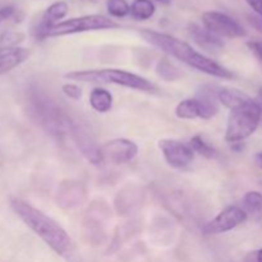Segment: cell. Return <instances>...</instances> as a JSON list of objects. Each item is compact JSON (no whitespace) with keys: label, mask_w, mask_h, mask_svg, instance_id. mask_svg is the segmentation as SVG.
Returning <instances> with one entry per match:
<instances>
[{"label":"cell","mask_w":262,"mask_h":262,"mask_svg":"<svg viewBox=\"0 0 262 262\" xmlns=\"http://www.w3.org/2000/svg\"><path fill=\"white\" fill-rule=\"evenodd\" d=\"M204 27L217 37L223 38H241L245 37L247 33L239 22L225 13L210 10L202 14Z\"/></svg>","instance_id":"52a82bcc"},{"label":"cell","mask_w":262,"mask_h":262,"mask_svg":"<svg viewBox=\"0 0 262 262\" xmlns=\"http://www.w3.org/2000/svg\"><path fill=\"white\" fill-rule=\"evenodd\" d=\"M87 200V192L83 184L77 181H67L60 184L56 193L58 205L63 209H76L84 204Z\"/></svg>","instance_id":"7c38bea8"},{"label":"cell","mask_w":262,"mask_h":262,"mask_svg":"<svg viewBox=\"0 0 262 262\" xmlns=\"http://www.w3.org/2000/svg\"><path fill=\"white\" fill-rule=\"evenodd\" d=\"M102 160L114 165L129 163L137 156L138 146L127 138H114L100 146Z\"/></svg>","instance_id":"9c48e42d"},{"label":"cell","mask_w":262,"mask_h":262,"mask_svg":"<svg viewBox=\"0 0 262 262\" xmlns=\"http://www.w3.org/2000/svg\"><path fill=\"white\" fill-rule=\"evenodd\" d=\"M113 95L106 89L101 87H95L90 94V105L95 112L100 114L110 112L113 107Z\"/></svg>","instance_id":"d6986e66"},{"label":"cell","mask_w":262,"mask_h":262,"mask_svg":"<svg viewBox=\"0 0 262 262\" xmlns=\"http://www.w3.org/2000/svg\"><path fill=\"white\" fill-rule=\"evenodd\" d=\"M176 115L179 119L192 120L200 118V106L196 99L182 100L176 107Z\"/></svg>","instance_id":"44dd1931"},{"label":"cell","mask_w":262,"mask_h":262,"mask_svg":"<svg viewBox=\"0 0 262 262\" xmlns=\"http://www.w3.org/2000/svg\"><path fill=\"white\" fill-rule=\"evenodd\" d=\"M69 133H71L78 150L81 151L82 155L90 163L94 164V165H99L104 161L102 160L100 145L96 142L92 133L84 125L78 124V123H72L71 128H69Z\"/></svg>","instance_id":"8fae6325"},{"label":"cell","mask_w":262,"mask_h":262,"mask_svg":"<svg viewBox=\"0 0 262 262\" xmlns=\"http://www.w3.org/2000/svg\"><path fill=\"white\" fill-rule=\"evenodd\" d=\"M18 15V9L13 5H7V7L0 8V20L15 19Z\"/></svg>","instance_id":"4316f807"},{"label":"cell","mask_w":262,"mask_h":262,"mask_svg":"<svg viewBox=\"0 0 262 262\" xmlns=\"http://www.w3.org/2000/svg\"><path fill=\"white\" fill-rule=\"evenodd\" d=\"M193 152L200 154L201 156L206 159H215L217 156V151L214 146L210 145L209 142L205 141V138L201 135H196L191 138L188 143Z\"/></svg>","instance_id":"7402d4cb"},{"label":"cell","mask_w":262,"mask_h":262,"mask_svg":"<svg viewBox=\"0 0 262 262\" xmlns=\"http://www.w3.org/2000/svg\"><path fill=\"white\" fill-rule=\"evenodd\" d=\"M256 262H262V248L256 253Z\"/></svg>","instance_id":"1f68e13d"},{"label":"cell","mask_w":262,"mask_h":262,"mask_svg":"<svg viewBox=\"0 0 262 262\" xmlns=\"http://www.w3.org/2000/svg\"><path fill=\"white\" fill-rule=\"evenodd\" d=\"M156 2L160 3V4H163V5H170L171 0H156Z\"/></svg>","instance_id":"d6a6232c"},{"label":"cell","mask_w":262,"mask_h":262,"mask_svg":"<svg viewBox=\"0 0 262 262\" xmlns=\"http://www.w3.org/2000/svg\"><path fill=\"white\" fill-rule=\"evenodd\" d=\"M242 210L246 212L247 217L255 222L262 220V193L257 191H250L243 196Z\"/></svg>","instance_id":"ac0fdd59"},{"label":"cell","mask_w":262,"mask_h":262,"mask_svg":"<svg viewBox=\"0 0 262 262\" xmlns=\"http://www.w3.org/2000/svg\"><path fill=\"white\" fill-rule=\"evenodd\" d=\"M261 118L262 106L256 99H251L242 106L230 110L225 129V141L229 143L245 141L256 132Z\"/></svg>","instance_id":"5b68a950"},{"label":"cell","mask_w":262,"mask_h":262,"mask_svg":"<svg viewBox=\"0 0 262 262\" xmlns=\"http://www.w3.org/2000/svg\"><path fill=\"white\" fill-rule=\"evenodd\" d=\"M118 27L119 25L115 20L110 19L109 17L101 14H90L61 20V22L51 26L42 33L41 40L48 37H60V36L74 35V33L89 32V31L114 30Z\"/></svg>","instance_id":"8992f818"},{"label":"cell","mask_w":262,"mask_h":262,"mask_svg":"<svg viewBox=\"0 0 262 262\" xmlns=\"http://www.w3.org/2000/svg\"><path fill=\"white\" fill-rule=\"evenodd\" d=\"M247 45L250 50L262 61V41H250Z\"/></svg>","instance_id":"83f0119b"},{"label":"cell","mask_w":262,"mask_h":262,"mask_svg":"<svg viewBox=\"0 0 262 262\" xmlns=\"http://www.w3.org/2000/svg\"><path fill=\"white\" fill-rule=\"evenodd\" d=\"M156 72H158L159 77L169 82L176 81V79H178L182 76L179 69L174 64H171L168 59H161L159 61L158 67H156Z\"/></svg>","instance_id":"603a6c76"},{"label":"cell","mask_w":262,"mask_h":262,"mask_svg":"<svg viewBox=\"0 0 262 262\" xmlns=\"http://www.w3.org/2000/svg\"><path fill=\"white\" fill-rule=\"evenodd\" d=\"M159 148L163 154L166 163L176 169H184L193 161L194 152L191 146L177 140H160L158 142Z\"/></svg>","instance_id":"30bf717a"},{"label":"cell","mask_w":262,"mask_h":262,"mask_svg":"<svg viewBox=\"0 0 262 262\" xmlns=\"http://www.w3.org/2000/svg\"><path fill=\"white\" fill-rule=\"evenodd\" d=\"M61 91L66 95L68 99L72 100H79L82 97V90L81 87L77 86L76 83H66L61 86Z\"/></svg>","instance_id":"484cf974"},{"label":"cell","mask_w":262,"mask_h":262,"mask_svg":"<svg viewBox=\"0 0 262 262\" xmlns=\"http://www.w3.org/2000/svg\"><path fill=\"white\" fill-rule=\"evenodd\" d=\"M66 78L72 81L87 82V83L118 84L127 89L137 90L142 92H155L156 86L148 79L123 71V69H87V71H73L66 74Z\"/></svg>","instance_id":"277c9868"},{"label":"cell","mask_w":262,"mask_h":262,"mask_svg":"<svg viewBox=\"0 0 262 262\" xmlns=\"http://www.w3.org/2000/svg\"><path fill=\"white\" fill-rule=\"evenodd\" d=\"M30 50L20 46H0V74L8 73L30 58Z\"/></svg>","instance_id":"5bb4252c"},{"label":"cell","mask_w":262,"mask_h":262,"mask_svg":"<svg viewBox=\"0 0 262 262\" xmlns=\"http://www.w3.org/2000/svg\"><path fill=\"white\" fill-rule=\"evenodd\" d=\"M10 206L17 216L59 256L68 257L73 252V241L67 230L53 217L18 197L10 199Z\"/></svg>","instance_id":"7a4b0ae2"},{"label":"cell","mask_w":262,"mask_h":262,"mask_svg":"<svg viewBox=\"0 0 262 262\" xmlns=\"http://www.w3.org/2000/svg\"><path fill=\"white\" fill-rule=\"evenodd\" d=\"M217 91L212 84H204L199 89L194 99L197 100L200 106V118L205 120L212 119L219 113V99H217Z\"/></svg>","instance_id":"4fadbf2b"},{"label":"cell","mask_w":262,"mask_h":262,"mask_svg":"<svg viewBox=\"0 0 262 262\" xmlns=\"http://www.w3.org/2000/svg\"><path fill=\"white\" fill-rule=\"evenodd\" d=\"M28 105L33 119L50 135L60 137L69 132L72 122L60 109L55 100L40 87H31L28 92Z\"/></svg>","instance_id":"3957f363"},{"label":"cell","mask_w":262,"mask_h":262,"mask_svg":"<svg viewBox=\"0 0 262 262\" xmlns=\"http://www.w3.org/2000/svg\"><path fill=\"white\" fill-rule=\"evenodd\" d=\"M25 40L22 32L13 30H7L0 33V46H18Z\"/></svg>","instance_id":"d4e9b609"},{"label":"cell","mask_w":262,"mask_h":262,"mask_svg":"<svg viewBox=\"0 0 262 262\" xmlns=\"http://www.w3.org/2000/svg\"><path fill=\"white\" fill-rule=\"evenodd\" d=\"M156 7L152 0H133L129 5V14L136 20H147L155 14Z\"/></svg>","instance_id":"ffe728a7"},{"label":"cell","mask_w":262,"mask_h":262,"mask_svg":"<svg viewBox=\"0 0 262 262\" xmlns=\"http://www.w3.org/2000/svg\"><path fill=\"white\" fill-rule=\"evenodd\" d=\"M140 35L142 36L146 42L151 43L152 46L170 55L171 58L178 59L182 63L187 64L191 68L197 69L199 72L223 79H232L234 77L232 71L225 68L217 61L207 58L200 51L194 50L186 41L179 40V38L168 35V33L158 32V31L148 30V28L141 30Z\"/></svg>","instance_id":"6da1fadb"},{"label":"cell","mask_w":262,"mask_h":262,"mask_svg":"<svg viewBox=\"0 0 262 262\" xmlns=\"http://www.w3.org/2000/svg\"><path fill=\"white\" fill-rule=\"evenodd\" d=\"M255 163L258 168L262 169V150L258 151V152L255 155Z\"/></svg>","instance_id":"4dcf8cb0"},{"label":"cell","mask_w":262,"mask_h":262,"mask_svg":"<svg viewBox=\"0 0 262 262\" xmlns=\"http://www.w3.org/2000/svg\"><path fill=\"white\" fill-rule=\"evenodd\" d=\"M189 37L193 40L194 43L206 51H217L224 48V42L220 37L215 36L210 31H207L204 26L197 23H191L187 28Z\"/></svg>","instance_id":"9a60e30c"},{"label":"cell","mask_w":262,"mask_h":262,"mask_svg":"<svg viewBox=\"0 0 262 262\" xmlns=\"http://www.w3.org/2000/svg\"><path fill=\"white\" fill-rule=\"evenodd\" d=\"M248 20H250V23L252 27H255L258 32L262 33V18L260 17V15H257V14L250 15V17H248Z\"/></svg>","instance_id":"f546056e"},{"label":"cell","mask_w":262,"mask_h":262,"mask_svg":"<svg viewBox=\"0 0 262 262\" xmlns=\"http://www.w3.org/2000/svg\"><path fill=\"white\" fill-rule=\"evenodd\" d=\"M248 5L253 9V12L262 18V0H246Z\"/></svg>","instance_id":"f1b7e54d"},{"label":"cell","mask_w":262,"mask_h":262,"mask_svg":"<svg viewBox=\"0 0 262 262\" xmlns=\"http://www.w3.org/2000/svg\"><path fill=\"white\" fill-rule=\"evenodd\" d=\"M68 10H69V7L66 2L53 3V4L45 10L40 23L37 25V27L33 30V33H35L36 38L41 40L42 33L45 32L49 27H51V26L61 22V19L68 14Z\"/></svg>","instance_id":"2e32d148"},{"label":"cell","mask_w":262,"mask_h":262,"mask_svg":"<svg viewBox=\"0 0 262 262\" xmlns=\"http://www.w3.org/2000/svg\"><path fill=\"white\" fill-rule=\"evenodd\" d=\"M217 99H219L220 104H223L229 110H233L245 105L246 102L250 101L252 97L246 95L245 92L241 91V90L223 87V89H219V91H217Z\"/></svg>","instance_id":"e0dca14e"},{"label":"cell","mask_w":262,"mask_h":262,"mask_svg":"<svg viewBox=\"0 0 262 262\" xmlns=\"http://www.w3.org/2000/svg\"><path fill=\"white\" fill-rule=\"evenodd\" d=\"M247 220V215L239 206H228L220 211L211 222L204 225L202 233L206 235L222 234L239 227Z\"/></svg>","instance_id":"ba28073f"},{"label":"cell","mask_w":262,"mask_h":262,"mask_svg":"<svg viewBox=\"0 0 262 262\" xmlns=\"http://www.w3.org/2000/svg\"><path fill=\"white\" fill-rule=\"evenodd\" d=\"M106 9L114 18H124L129 14V4L127 0H107Z\"/></svg>","instance_id":"cb8c5ba5"}]
</instances>
